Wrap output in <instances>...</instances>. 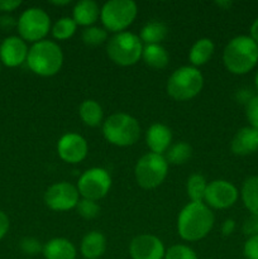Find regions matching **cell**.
<instances>
[{"label":"cell","instance_id":"6da1fadb","mask_svg":"<svg viewBox=\"0 0 258 259\" xmlns=\"http://www.w3.org/2000/svg\"><path fill=\"white\" fill-rule=\"evenodd\" d=\"M214 223V214L205 202H189L177 217V233L186 242H197L211 232Z\"/></svg>","mask_w":258,"mask_h":259},{"label":"cell","instance_id":"7a4b0ae2","mask_svg":"<svg viewBox=\"0 0 258 259\" xmlns=\"http://www.w3.org/2000/svg\"><path fill=\"white\" fill-rule=\"evenodd\" d=\"M223 62L229 72L245 75L258 63V45L249 35H237L225 46Z\"/></svg>","mask_w":258,"mask_h":259},{"label":"cell","instance_id":"3957f363","mask_svg":"<svg viewBox=\"0 0 258 259\" xmlns=\"http://www.w3.org/2000/svg\"><path fill=\"white\" fill-rule=\"evenodd\" d=\"M27 65L35 75L42 77L55 76L63 65L62 48L55 40L50 39L33 43L28 51Z\"/></svg>","mask_w":258,"mask_h":259},{"label":"cell","instance_id":"277c9868","mask_svg":"<svg viewBox=\"0 0 258 259\" xmlns=\"http://www.w3.org/2000/svg\"><path fill=\"white\" fill-rule=\"evenodd\" d=\"M141 125L134 116L126 113H114L103 123L104 138L116 147H129L138 142Z\"/></svg>","mask_w":258,"mask_h":259},{"label":"cell","instance_id":"5b68a950","mask_svg":"<svg viewBox=\"0 0 258 259\" xmlns=\"http://www.w3.org/2000/svg\"><path fill=\"white\" fill-rule=\"evenodd\" d=\"M204 86V76L194 66H182L175 70L167 80L166 90L172 99L186 101L200 94Z\"/></svg>","mask_w":258,"mask_h":259},{"label":"cell","instance_id":"8992f818","mask_svg":"<svg viewBox=\"0 0 258 259\" xmlns=\"http://www.w3.org/2000/svg\"><path fill=\"white\" fill-rule=\"evenodd\" d=\"M106 53L115 65L128 67L136 65L142 58L143 43L139 35L125 30L116 33L109 39L106 45Z\"/></svg>","mask_w":258,"mask_h":259},{"label":"cell","instance_id":"52a82bcc","mask_svg":"<svg viewBox=\"0 0 258 259\" xmlns=\"http://www.w3.org/2000/svg\"><path fill=\"white\" fill-rule=\"evenodd\" d=\"M138 14V5L133 0H109L101 7L100 19L104 29L113 33L125 32Z\"/></svg>","mask_w":258,"mask_h":259},{"label":"cell","instance_id":"ba28073f","mask_svg":"<svg viewBox=\"0 0 258 259\" xmlns=\"http://www.w3.org/2000/svg\"><path fill=\"white\" fill-rule=\"evenodd\" d=\"M168 166L166 158L162 154L146 153L137 161L134 168L136 181L142 189L152 190L162 185L168 174Z\"/></svg>","mask_w":258,"mask_h":259},{"label":"cell","instance_id":"9c48e42d","mask_svg":"<svg viewBox=\"0 0 258 259\" xmlns=\"http://www.w3.org/2000/svg\"><path fill=\"white\" fill-rule=\"evenodd\" d=\"M19 37L25 42L37 43L46 39L51 30V18L42 8L32 7L25 9L18 18Z\"/></svg>","mask_w":258,"mask_h":259},{"label":"cell","instance_id":"30bf717a","mask_svg":"<svg viewBox=\"0 0 258 259\" xmlns=\"http://www.w3.org/2000/svg\"><path fill=\"white\" fill-rule=\"evenodd\" d=\"M111 189V176L105 168L93 167L83 172L77 182V190L82 199L98 200L108 195Z\"/></svg>","mask_w":258,"mask_h":259},{"label":"cell","instance_id":"8fae6325","mask_svg":"<svg viewBox=\"0 0 258 259\" xmlns=\"http://www.w3.org/2000/svg\"><path fill=\"white\" fill-rule=\"evenodd\" d=\"M80 201L77 186L61 181L51 185L45 192V204L53 211H68L76 209Z\"/></svg>","mask_w":258,"mask_h":259},{"label":"cell","instance_id":"7c38bea8","mask_svg":"<svg viewBox=\"0 0 258 259\" xmlns=\"http://www.w3.org/2000/svg\"><path fill=\"white\" fill-rule=\"evenodd\" d=\"M239 191L232 182L227 180H214L207 184L204 201L210 209H229L237 202Z\"/></svg>","mask_w":258,"mask_h":259},{"label":"cell","instance_id":"4fadbf2b","mask_svg":"<svg viewBox=\"0 0 258 259\" xmlns=\"http://www.w3.org/2000/svg\"><path fill=\"white\" fill-rule=\"evenodd\" d=\"M57 153L66 163H80L88 157V141L77 133L63 134L57 142Z\"/></svg>","mask_w":258,"mask_h":259},{"label":"cell","instance_id":"5bb4252c","mask_svg":"<svg viewBox=\"0 0 258 259\" xmlns=\"http://www.w3.org/2000/svg\"><path fill=\"white\" fill-rule=\"evenodd\" d=\"M163 242L152 234L137 235L129 244V255L132 259H164Z\"/></svg>","mask_w":258,"mask_h":259},{"label":"cell","instance_id":"9a60e30c","mask_svg":"<svg viewBox=\"0 0 258 259\" xmlns=\"http://www.w3.org/2000/svg\"><path fill=\"white\" fill-rule=\"evenodd\" d=\"M28 51L25 40L18 35H10L0 46V62L7 67H18L27 62Z\"/></svg>","mask_w":258,"mask_h":259},{"label":"cell","instance_id":"2e32d148","mask_svg":"<svg viewBox=\"0 0 258 259\" xmlns=\"http://www.w3.org/2000/svg\"><path fill=\"white\" fill-rule=\"evenodd\" d=\"M146 144L152 153L163 156L172 144L171 129L162 123L152 124L146 132Z\"/></svg>","mask_w":258,"mask_h":259},{"label":"cell","instance_id":"e0dca14e","mask_svg":"<svg viewBox=\"0 0 258 259\" xmlns=\"http://www.w3.org/2000/svg\"><path fill=\"white\" fill-rule=\"evenodd\" d=\"M230 149L237 156H249L258 151V129L243 126L230 142Z\"/></svg>","mask_w":258,"mask_h":259},{"label":"cell","instance_id":"ac0fdd59","mask_svg":"<svg viewBox=\"0 0 258 259\" xmlns=\"http://www.w3.org/2000/svg\"><path fill=\"white\" fill-rule=\"evenodd\" d=\"M101 8L94 0H81L77 2L72 10V19L81 27H91L100 18Z\"/></svg>","mask_w":258,"mask_h":259},{"label":"cell","instance_id":"d6986e66","mask_svg":"<svg viewBox=\"0 0 258 259\" xmlns=\"http://www.w3.org/2000/svg\"><path fill=\"white\" fill-rule=\"evenodd\" d=\"M42 254L46 259H76L77 250L71 240L66 238H53L43 244Z\"/></svg>","mask_w":258,"mask_h":259},{"label":"cell","instance_id":"ffe728a7","mask_svg":"<svg viewBox=\"0 0 258 259\" xmlns=\"http://www.w3.org/2000/svg\"><path fill=\"white\" fill-rule=\"evenodd\" d=\"M106 250V238L99 230H91L82 238L80 252L85 259H100Z\"/></svg>","mask_w":258,"mask_h":259},{"label":"cell","instance_id":"44dd1931","mask_svg":"<svg viewBox=\"0 0 258 259\" xmlns=\"http://www.w3.org/2000/svg\"><path fill=\"white\" fill-rule=\"evenodd\" d=\"M215 52V45L210 38H200L192 45L189 52V60L194 67L204 66L211 60Z\"/></svg>","mask_w":258,"mask_h":259},{"label":"cell","instance_id":"7402d4cb","mask_svg":"<svg viewBox=\"0 0 258 259\" xmlns=\"http://www.w3.org/2000/svg\"><path fill=\"white\" fill-rule=\"evenodd\" d=\"M78 115L85 125L95 128L103 123L104 111L98 101L88 99V100H83L78 106Z\"/></svg>","mask_w":258,"mask_h":259},{"label":"cell","instance_id":"603a6c76","mask_svg":"<svg viewBox=\"0 0 258 259\" xmlns=\"http://www.w3.org/2000/svg\"><path fill=\"white\" fill-rule=\"evenodd\" d=\"M142 58L147 66L162 70L169 62V55L162 45H147L143 47Z\"/></svg>","mask_w":258,"mask_h":259},{"label":"cell","instance_id":"cb8c5ba5","mask_svg":"<svg viewBox=\"0 0 258 259\" xmlns=\"http://www.w3.org/2000/svg\"><path fill=\"white\" fill-rule=\"evenodd\" d=\"M168 34V28L164 24L163 22H159V20H151V22L147 23L141 30V38L142 43L144 45H161L162 40H164V38Z\"/></svg>","mask_w":258,"mask_h":259},{"label":"cell","instance_id":"d4e9b609","mask_svg":"<svg viewBox=\"0 0 258 259\" xmlns=\"http://www.w3.org/2000/svg\"><path fill=\"white\" fill-rule=\"evenodd\" d=\"M240 196L245 209L250 215L258 217V176L248 177L240 190Z\"/></svg>","mask_w":258,"mask_h":259},{"label":"cell","instance_id":"484cf974","mask_svg":"<svg viewBox=\"0 0 258 259\" xmlns=\"http://www.w3.org/2000/svg\"><path fill=\"white\" fill-rule=\"evenodd\" d=\"M163 156L168 164H184L191 158L192 147L186 142H177L169 146Z\"/></svg>","mask_w":258,"mask_h":259},{"label":"cell","instance_id":"4316f807","mask_svg":"<svg viewBox=\"0 0 258 259\" xmlns=\"http://www.w3.org/2000/svg\"><path fill=\"white\" fill-rule=\"evenodd\" d=\"M207 189V182L202 175L192 174L187 179L186 192L191 202H204L205 192Z\"/></svg>","mask_w":258,"mask_h":259},{"label":"cell","instance_id":"83f0119b","mask_svg":"<svg viewBox=\"0 0 258 259\" xmlns=\"http://www.w3.org/2000/svg\"><path fill=\"white\" fill-rule=\"evenodd\" d=\"M76 29H77V24H76L72 18L62 17L53 24L51 32H52V35L55 39L66 40L70 39L75 34Z\"/></svg>","mask_w":258,"mask_h":259},{"label":"cell","instance_id":"f1b7e54d","mask_svg":"<svg viewBox=\"0 0 258 259\" xmlns=\"http://www.w3.org/2000/svg\"><path fill=\"white\" fill-rule=\"evenodd\" d=\"M81 38H82V42L89 47H98L108 40V30L101 27L91 25L82 30Z\"/></svg>","mask_w":258,"mask_h":259},{"label":"cell","instance_id":"f546056e","mask_svg":"<svg viewBox=\"0 0 258 259\" xmlns=\"http://www.w3.org/2000/svg\"><path fill=\"white\" fill-rule=\"evenodd\" d=\"M164 259H197V254L189 245L175 244L166 250Z\"/></svg>","mask_w":258,"mask_h":259},{"label":"cell","instance_id":"4dcf8cb0","mask_svg":"<svg viewBox=\"0 0 258 259\" xmlns=\"http://www.w3.org/2000/svg\"><path fill=\"white\" fill-rule=\"evenodd\" d=\"M76 210H77L80 217L88 220L95 219L100 214V206H99L98 202L89 199H80V201L77 202V206H76Z\"/></svg>","mask_w":258,"mask_h":259},{"label":"cell","instance_id":"1f68e13d","mask_svg":"<svg viewBox=\"0 0 258 259\" xmlns=\"http://www.w3.org/2000/svg\"><path fill=\"white\" fill-rule=\"evenodd\" d=\"M19 247L20 250L27 255H37L43 250V245L40 244L39 240L33 237L23 238L19 243Z\"/></svg>","mask_w":258,"mask_h":259},{"label":"cell","instance_id":"d6a6232c","mask_svg":"<svg viewBox=\"0 0 258 259\" xmlns=\"http://www.w3.org/2000/svg\"><path fill=\"white\" fill-rule=\"evenodd\" d=\"M245 116L249 121V125L258 129V94L245 104Z\"/></svg>","mask_w":258,"mask_h":259},{"label":"cell","instance_id":"836d02e7","mask_svg":"<svg viewBox=\"0 0 258 259\" xmlns=\"http://www.w3.org/2000/svg\"><path fill=\"white\" fill-rule=\"evenodd\" d=\"M243 253L247 259H258V235L248 238L243 247Z\"/></svg>","mask_w":258,"mask_h":259},{"label":"cell","instance_id":"e575fe53","mask_svg":"<svg viewBox=\"0 0 258 259\" xmlns=\"http://www.w3.org/2000/svg\"><path fill=\"white\" fill-rule=\"evenodd\" d=\"M243 232L248 237H255L258 235V217L250 215L243 224Z\"/></svg>","mask_w":258,"mask_h":259},{"label":"cell","instance_id":"d590c367","mask_svg":"<svg viewBox=\"0 0 258 259\" xmlns=\"http://www.w3.org/2000/svg\"><path fill=\"white\" fill-rule=\"evenodd\" d=\"M18 20H15L14 17L9 14H4L0 17V29L5 30V32H9L13 28L17 27Z\"/></svg>","mask_w":258,"mask_h":259},{"label":"cell","instance_id":"8d00e7d4","mask_svg":"<svg viewBox=\"0 0 258 259\" xmlns=\"http://www.w3.org/2000/svg\"><path fill=\"white\" fill-rule=\"evenodd\" d=\"M22 5V2L19 0H0V12L10 13L19 8Z\"/></svg>","mask_w":258,"mask_h":259},{"label":"cell","instance_id":"74e56055","mask_svg":"<svg viewBox=\"0 0 258 259\" xmlns=\"http://www.w3.org/2000/svg\"><path fill=\"white\" fill-rule=\"evenodd\" d=\"M9 227H10V222L8 215L5 214L4 211L0 210V240L7 235V233L9 232Z\"/></svg>","mask_w":258,"mask_h":259},{"label":"cell","instance_id":"f35d334b","mask_svg":"<svg viewBox=\"0 0 258 259\" xmlns=\"http://www.w3.org/2000/svg\"><path fill=\"white\" fill-rule=\"evenodd\" d=\"M235 230V222L233 219H225L222 224V233L224 237H229L234 233Z\"/></svg>","mask_w":258,"mask_h":259},{"label":"cell","instance_id":"ab89813d","mask_svg":"<svg viewBox=\"0 0 258 259\" xmlns=\"http://www.w3.org/2000/svg\"><path fill=\"white\" fill-rule=\"evenodd\" d=\"M249 32H250L249 37L252 38V39L258 45V18H255V19L253 20L252 25H250Z\"/></svg>","mask_w":258,"mask_h":259},{"label":"cell","instance_id":"60d3db41","mask_svg":"<svg viewBox=\"0 0 258 259\" xmlns=\"http://www.w3.org/2000/svg\"><path fill=\"white\" fill-rule=\"evenodd\" d=\"M215 4H217L218 7H220V8H224V9L232 7V2H217Z\"/></svg>","mask_w":258,"mask_h":259},{"label":"cell","instance_id":"b9f144b4","mask_svg":"<svg viewBox=\"0 0 258 259\" xmlns=\"http://www.w3.org/2000/svg\"><path fill=\"white\" fill-rule=\"evenodd\" d=\"M70 3H71L70 0H62V2H60V0H58V2H51V4L57 5V7H61V5H68Z\"/></svg>","mask_w":258,"mask_h":259},{"label":"cell","instance_id":"7bdbcfd3","mask_svg":"<svg viewBox=\"0 0 258 259\" xmlns=\"http://www.w3.org/2000/svg\"><path fill=\"white\" fill-rule=\"evenodd\" d=\"M254 83H255V88H257V90H258V71H257V73H255V77H254Z\"/></svg>","mask_w":258,"mask_h":259}]
</instances>
